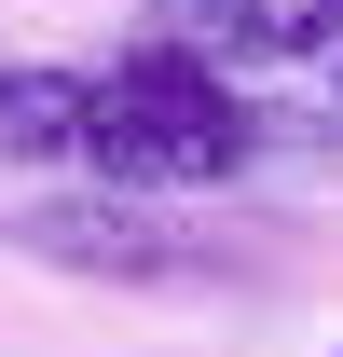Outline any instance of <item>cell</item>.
I'll return each mask as SVG.
<instances>
[{
	"label": "cell",
	"mask_w": 343,
	"mask_h": 357,
	"mask_svg": "<svg viewBox=\"0 0 343 357\" xmlns=\"http://www.w3.org/2000/svg\"><path fill=\"white\" fill-rule=\"evenodd\" d=\"M28 248L69 261V275H110V289H206V275H234L220 248H192V234L165 220V192H83V206H42Z\"/></svg>",
	"instance_id": "obj_2"
},
{
	"label": "cell",
	"mask_w": 343,
	"mask_h": 357,
	"mask_svg": "<svg viewBox=\"0 0 343 357\" xmlns=\"http://www.w3.org/2000/svg\"><path fill=\"white\" fill-rule=\"evenodd\" d=\"M330 357H343V344H330Z\"/></svg>",
	"instance_id": "obj_6"
},
{
	"label": "cell",
	"mask_w": 343,
	"mask_h": 357,
	"mask_svg": "<svg viewBox=\"0 0 343 357\" xmlns=\"http://www.w3.org/2000/svg\"><path fill=\"white\" fill-rule=\"evenodd\" d=\"M0 165H83V69H0Z\"/></svg>",
	"instance_id": "obj_4"
},
{
	"label": "cell",
	"mask_w": 343,
	"mask_h": 357,
	"mask_svg": "<svg viewBox=\"0 0 343 357\" xmlns=\"http://www.w3.org/2000/svg\"><path fill=\"white\" fill-rule=\"evenodd\" d=\"M83 165L110 178V192H165V206H192V192H234V178L261 165V110L234 96V69L192 42H124L110 69H83Z\"/></svg>",
	"instance_id": "obj_1"
},
{
	"label": "cell",
	"mask_w": 343,
	"mask_h": 357,
	"mask_svg": "<svg viewBox=\"0 0 343 357\" xmlns=\"http://www.w3.org/2000/svg\"><path fill=\"white\" fill-rule=\"evenodd\" d=\"M330 96H343V55H330Z\"/></svg>",
	"instance_id": "obj_5"
},
{
	"label": "cell",
	"mask_w": 343,
	"mask_h": 357,
	"mask_svg": "<svg viewBox=\"0 0 343 357\" xmlns=\"http://www.w3.org/2000/svg\"><path fill=\"white\" fill-rule=\"evenodd\" d=\"M151 28L220 55V69H330L343 55V0H165Z\"/></svg>",
	"instance_id": "obj_3"
}]
</instances>
